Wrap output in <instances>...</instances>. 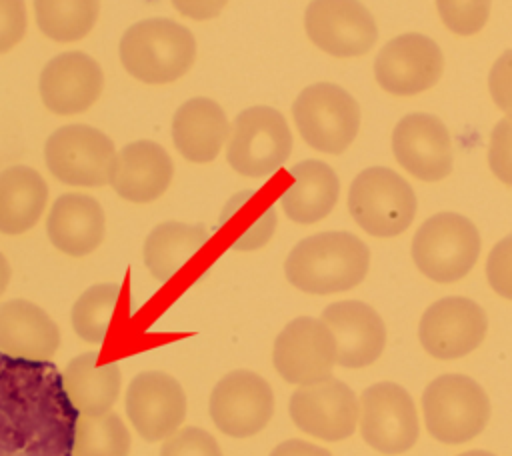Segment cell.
Wrapping results in <instances>:
<instances>
[{
	"instance_id": "21",
	"label": "cell",
	"mask_w": 512,
	"mask_h": 456,
	"mask_svg": "<svg viewBox=\"0 0 512 456\" xmlns=\"http://www.w3.org/2000/svg\"><path fill=\"white\" fill-rule=\"evenodd\" d=\"M172 176L174 164L164 146L152 140H136L116 154L108 184L120 198L146 204L168 190Z\"/></svg>"
},
{
	"instance_id": "11",
	"label": "cell",
	"mask_w": 512,
	"mask_h": 456,
	"mask_svg": "<svg viewBox=\"0 0 512 456\" xmlns=\"http://www.w3.org/2000/svg\"><path fill=\"white\" fill-rule=\"evenodd\" d=\"M210 418L232 438H248L264 430L274 412L270 384L252 370H232L222 376L210 394Z\"/></svg>"
},
{
	"instance_id": "20",
	"label": "cell",
	"mask_w": 512,
	"mask_h": 456,
	"mask_svg": "<svg viewBox=\"0 0 512 456\" xmlns=\"http://www.w3.org/2000/svg\"><path fill=\"white\" fill-rule=\"evenodd\" d=\"M324 324L336 340V364L364 368L374 364L386 344V326L380 314L366 302L340 300L322 310Z\"/></svg>"
},
{
	"instance_id": "9",
	"label": "cell",
	"mask_w": 512,
	"mask_h": 456,
	"mask_svg": "<svg viewBox=\"0 0 512 456\" xmlns=\"http://www.w3.org/2000/svg\"><path fill=\"white\" fill-rule=\"evenodd\" d=\"M114 160V142L88 124L60 126L44 142L48 172L68 186L96 188L108 184Z\"/></svg>"
},
{
	"instance_id": "37",
	"label": "cell",
	"mask_w": 512,
	"mask_h": 456,
	"mask_svg": "<svg viewBox=\"0 0 512 456\" xmlns=\"http://www.w3.org/2000/svg\"><path fill=\"white\" fill-rule=\"evenodd\" d=\"M28 24L24 0H0V54L12 50Z\"/></svg>"
},
{
	"instance_id": "36",
	"label": "cell",
	"mask_w": 512,
	"mask_h": 456,
	"mask_svg": "<svg viewBox=\"0 0 512 456\" xmlns=\"http://www.w3.org/2000/svg\"><path fill=\"white\" fill-rule=\"evenodd\" d=\"M486 278L496 294L512 300V232L490 250L486 260Z\"/></svg>"
},
{
	"instance_id": "15",
	"label": "cell",
	"mask_w": 512,
	"mask_h": 456,
	"mask_svg": "<svg viewBox=\"0 0 512 456\" xmlns=\"http://www.w3.org/2000/svg\"><path fill=\"white\" fill-rule=\"evenodd\" d=\"M124 404L130 424L146 442L166 440L186 418L182 384L160 370L136 374L128 384Z\"/></svg>"
},
{
	"instance_id": "41",
	"label": "cell",
	"mask_w": 512,
	"mask_h": 456,
	"mask_svg": "<svg viewBox=\"0 0 512 456\" xmlns=\"http://www.w3.org/2000/svg\"><path fill=\"white\" fill-rule=\"evenodd\" d=\"M10 276H12V270H10V264L6 260V256L0 252V296L4 294V290L8 288V282H10Z\"/></svg>"
},
{
	"instance_id": "24",
	"label": "cell",
	"mask_w": 512,
	"mask_h": 456,
	"mask_svg": "<svg viewBox=\"0 0 512 456\" xmlns=\"http://www.w3.org/2000/svg\"><path fill=\"white\" fill-rule=\"evenodd\" d=\"M230 134L222 106L210 98L196 96L186 100L172 118V142L190 162H212Z\"/></svg>"
},
{
	"instance_id": "19",
	"label": "cell",
	"mask_w": 512,
	"mask_h": 456,
	"mask_svg": "<svg viewBox=\"0 0 512 456\" xmlns=\"http://www.w3.org/2000/svg\"><path fill=\"white\" fill-rule=\"evenodd\" d=\"M102 84L100 64L78 50L62 52L48 60L38 78L44 106L60 116L86 112L98 100Z\"/></svg>"
},
{
	"instance_id": "12",
	"label": "cell",
	"mask_w": 512,
	"mask_h": 456,
	"mask_svg": "<svg viewBox=\"0 0 512 456\" xmlns=\"http://www.w3.org/2000/svg\"><path fill=\"white\" fill-rule=\"evenodd\" d=\"M488 330L480 304L464 296H444L432 302L418 324L422 348L438 360H456L476 350Z\"/></svg>"
},
{
	"instance_id": "7",
	"label": "cell",
	"mask_w": 512,
	"mask_h": 456,
	"mask_svg": "<svg viewBox=\"0 0 512 456\" xmlns=\"http://www.w3.org/2000/svg\"><path fill=\"white\" fill-rule=\"evenodd\" d=\"M292 116L302 140L324 154H342L360 128L356 98L332 82L306 86L292 104Z\"/></svg>"
},
{
	"instance_id": "38",
	"label": "cell",
	"mask_w": 512,
	"mask_h": 456,
	"mask_svg": "<svg viewBox=\"0 0 512 456\" xmlns=\"http://www.w3.org/2000/svg\"><path fill=\"white\" fill-rule=\"evenodd\" d=\"M488 90L494 104L512 116V50H504L488 76Z\"/></svg>"
},
{
	"instance_id": "23",
	"label": "cell",
	"mask_w": 512,
	"mask_h": 456,
	"mask_svg": "<svg viewBox=\"0 0 512 456\" xmlns=\"http://www.w3.org/2000/svg\"><path fill=\"white\" fill-rule=\"evenodd\" d=\"M60 346V328L38 304L14 298L0 304V352L50 360Z\"/></svg>"
},
{
	"instance_id": "25",
	"label": "cell",
	"mask_w": 512,
	"mask_h": 456,
	"mask_svg": "<svg viewBox=\"0 0 512 456\" xmlns=\"http://www.w3.org/2000/svg\"><path fill=\"white\" fill-rule=\"evenodd\" d=\"M292 182L280 194L284 214L298 224H314L336 206L340 180L332 166L322 160H302L288 170Z\"/></svg>"
},
{
	"instance_id": "2",
	"label": "cell",
	"mask_w": 512,
	"mask_h": 456,
	"mask_svg": "<svg viewBox=\"0 0 512 456\" xmlns=\"http://www.w3.org/2000/svg\"><path fill=\"white\" fill-rule=\"evenodd\" d=\"M370 264L368 246L352 232L330 230L302 238L284 262L292 286L308 294H334L358 286Z\"/></svg>"
},
{
	"instance_id": "6",
	"label": "cell",
	"mask_w": 512,
	"mask_h": 456,
	"mask_svg": "<svg viewBox=\"0 0 512 456\" xmlns=\"http://www.w3.org/2000/svg\"><path fill=\"white\" fill-rule=\"evenodd\" d=\"M480 254L478 228L462 214L438 212L424 220L412 238V260L418 270L442 284L464 278Z\"/></svg>"
},
{
	"instance_id": "31",
	"label": "cell",
	"mask_w": 512,
	"mask_h": 456,
	"mask_svg": "<svg viewBox=\"0 0 512 456\" xmlns=\"http://www.w3.org/2000/svg\"><path fill=\"white\" fill-rule=\"evenodd\" d=\"M100 0H34L36 24L56 42H76L96 24Z\"/></svg>"
},
{
	"instance_id": "40",
	"label": "cell",
	"mask_w": 512,
	"mask_h": 456,
	"mask_svg": "<svg viewBox=\"0 0 512 456\" xmlns=\"http://www.w3.org/2000/svg\"><path fill=\"white\" fill-rule=\"evenodd\" d=\"M270 456H332V454L322 446L292 438V440H284L278 446H274Z\"/></svg>"
},
{
	"instance_id": "13",
	"label": "cell",
	"mask_w": 512,
	"mask_h": 456,
	"mask_svg": "<svg viewBox=\"0 0 512 456\" xmlns=\"http://www.w3.org/2000/svg\"><path fill=\"white\" fill-rule=\"evenodd\" d=\"M360 432L368 446L382 454H402L420 434L412 396L396 382H376L362 392Z\"/></svg>"
},
{
	"instance_id": "16",
	"label": "cell",
	"mask_w": 512,
	"mask_h": 456,
	"mask_svg": "<svg viewBox=\"0 0 512 456\" xmlns=\"http://www.w3.org/2000/svg\"><path fill=\"white\" fill-rule=\"evenodd\" d=\"M440 46L418 32L388 40L374 60V76L380 88L396 96H412L432 88L442 74Z\"/></svg>"
},
{
	"instance_id": "32",
	"label": "cell",
	"mask_w": 512,
	"mask_h": 456,
	"mask_svg": "<svg viewBox=\"0 0 512 456\" xmlns=\"http://www.w3.org/2000/svg\"><path fill=\"white\" fill-rule=\"evenodd\" d=\"M132 438L116 412L80 416L74 438V456H128Z\"/></svg>"
},
{
	"instance_id": "3",
	"label": "cell",
	"mask_w": 512,
	"mask_h": 456,
	"mask_svg": "<svg viewBox=\"0 0 512 456\" xmlns=\"http://www.w3.org/2000/svg\"><path fill=\"white\" fill-rule=\"evenodd\" d=\"M124 70L144 84H168L184 76L196 58L194 34L170 18L132 24L118 46Z\"/></svg>"
},
{
	"instance_id": "34",
	"label": "cell",
	"mask_w": 512,
	"mask_h": 456,
	"mask_svg": "<svg viewBox=\"0 0 512 456\" xmlns=\"http://www.w3.org/2000/svg\"><path fill=\"white\" fill-rule=\"evenodd\" d=\"M160 456H222V450L210 432L188 426L164 440Z\"/></svg>"
},
{
	"instance_id": "18",
	"label": "cell",
	"mask_w": 512,
	"mask_h": 456,
	"mask_svg": "<svg viewBox=\"0 0 512 456\" xmlns=\"http://www.w3.org/2000/svg\"><path fill=\"white\" fill-rule=\"evenodd\" d=\"M398 164L424 182H438L452 172V140L444 122L426 112H412L392 130Z\"/></svg>"
},
{
	"instance_id": "29",
	"label": "cell",
	"mask_w": 512,
	"mask_h": 456,
	"mask_svg": "<svg viewBox=\"0 0 512 456\" xmlns=\"http://www.w3.org/2000/svg\"><path fill=\"white\" fill-rule=\"evenodd\" d=\"M218 228L226 234L232 250H258L276 230V208L264 202L258 190H240L224 204Z\"/></svg>"
},
{
	"instance_id": "39",
	"label": "cell",
	"mask_w": 512,
	"mask_h": 456,
	"mask_svg": "<svg viewBox=\"0 0 512 456\" xmlns=\"http://www.w3.org/2000/svg\"><path fill=\"white\" fill-rule=\"evenodd\" d=\"M228 0H172V6L192 20H210L222 12Z\"/></svg>"
},
{
	"instance_id": "5",
	"label": "cell",
	"mask_w": 512,
	"mask_h": 456,
	"mask_svg": "<svg viewBox=\"0 0 512 456\" xmlns=\"http://www.w3.org/2000/svg\"><path fill=\"white\" fill-rule=\"evenodd\" d=\"M412 186L392 168H364L350 184L348 210L354 222L376 238L402 234L416 216Z\"/></svg>"
},
{
	"instance_id": "17",
	"label": "cell",
	"mask_w": 512,
	"mask_h": 456,
	"mask_svg": "<svg viewBox=\"0 0 512 456\" xmlns=\"http://www.w3.org/2000/svg\"><path fill=\"white\" fill-rule=\"evenodd\" d=\"M288 410L302 432L328 442L352 436L360 412L354 390L332 376L292 392Z\"/></svg>"
},
{
	"instance_id": "14",
	"label": "cell",
	"mask_w": 512,
	"mask_h": 456,
	"mask_svg": "<svg viewBox=\"0 0 512 456\" xmlns=\"http://www.w3.org/2000/svg\"><path fill=\"white\" fill-rule=\"evenodd\" d=\"M304 28L314 46L336 58L366 54L378 38L376 20L360 0H310Z\"/></svg>"
},
{
	"instance_id": "27",
	"label": "cell",
	"mask_w": 512,
	"mask_h": 456,
	"mask_svg": "<svg viewBox=\"0 0 512 456\" xmlns=\"http://www.w3.org/2000/svg\"><path fill=\"white\" fill-rule=\"evenodd\" d=\"M210 232L204 224L162 222L144 240L142 258L148 272L162 284L178 276L208 244Z\"/></svg>"
},
{
	"instance_id": "35",
	"label": "cell",
	"mask_w": 512,
	"mask_h": 456,
	"mask_svg": "<svg viewBox=\"0 0 512 456\" xmlns=\"http://www.w3.org/2000/svg\"><path fill=\"white\" fill-rule=\"evenodd\" d=\"M488 166L500 182L512 186V116L498 120L490 132Z\"/></svg>"
},
{
	"instance_id": "1",
	"label": "cell",
	"mask_w": 512,
	"mask_h": 456,
	"mask_svg": "<svg viewBox=\"0 0 512 456\" xmlns=\"http://www.w3.org/2000/svg\"><path fill=\"white\" fill-rule=\"evenodd\" d=\"M78 420L54 362L0 352V456H74Z\"/></svg>"
},
{
	"instance_id": "22",
	"label": "cell",
	"mask_w": 512,
	"mask_h": 456,
	"mask_svg": "<svg viewBox=\"0 0 512 456\" xmlns=\"http://www.w3.org/2000/svg\"><path fill=\"white\" fill-rule=\"evenodd\" d=\"M106 230V218L100 202L88 194H60L46 218V234L54 248L68 256H86L94 252Z\"/></svg>"
},
{
	"instance_id": "42",
	"label": "cell",
	"mask_w": 512,
	"mask_h": 456,
	"mask_svg": "<svg viewBox=\"0 0 512 456\" xmlns=\"http://www.w3.org/2000/svg\"><path fill=\"white\" fill-rule=\"evenodd\" d=\"M458 456H496V454H492L488 450H468V452H462Z\"/></svg>"
},
{
	"instance_id": "8",
	"label": "cell",
	"mask_w": 512,
	"mask_h": 456,
	"mask_svg": "<svg viewBox=\"0 0 512 456\" xmlns=\"http://www.w3.org/2000/svg\"><path fill=\"white\" fill-rule=\"evenodd\" d=\"M290 152L292 132L282 112L250 106L234 118L226 160L238 174L266 178L288 160Z\"/></svg>"
},
{
	"instance_id": "10",
	"label": "cell",
	"mask_w": 512,
	"mask_h": 456,
	"mask_svg": "<svg viewBox=\"0 0 512 456\" xmlns=\"http://www.w3.org/2000/svg\"><path fill=\"white\" fill-rule=\"evenodd\" d=\"M276 372L290 384H316L332 376L336 364V340L322 318L298 316L290 320L274 340Z\"/></svg>"
},
{
	"instance_id": "28",
	"label": "cell",
	"mask_w": 512,
	"mask_h": 456,
	"mask_svg": "<svg viewBox=\"0 0 512 456\" xmlns=\"http://www.w3.org/2000/svg\"><path fill=\"white\" fill-rule=\"evenodd\" d=\"M48 204V184L40 172L16 164L0 172V232L24 234L36 226Z\"/></svg>"
},
{
	"instance_id": "30",
	"label": "cell",
	"mask_w": 512,
	"mask_h": 456,
	"mask_svg": "<svg viewBox=\"0 0 512 456\" xmlns=\"http://www.w3.org/2000/svg\"><path fill=\"white\" fill-rule=\"evenodd\" d=\"M122 288L112 282H102L86 288L74 302L70 320L78 338L90 344H102L118 316Z\"/></svg>"
},
{
	"instance_id": "4",
	"label": "cell",
	"mask_w": 512,
	"mask_h": 456,
	"mask_svg": "<svg viewBox=\"0 0 512 456\" xmlns=\"http://www.w3.org/2000/svg\"><path fill=\"white\" fill-rule=\"evenodd\" d=\"M424 424L444 444H464L488 424L490 400L484 388L464 374H442L422 392Z\"/></svg>"
},
{
	"instance_id": "33",
	"label": "cell",
	"mask_w": 512,
	"mask_h": 456,
	"mask_svg": "<svg viewBox=\"0 0 512 456\" xmlns=\"http://www.w3.org/2000/svg\"><path fill=\"white\" fill-rule=\"evenodd\" d=\"M438 14L448 30L460 36L476 34L490 14V0H436Z\"/></svg>"
},
{
	"instance_id": "26",
	"label": "cell",
	"mask_w": 512,
	"mask_h": 456,
	"mask_svg": "<svg viewBox=\"0 0 512 456\" xmlns=\"http://www.w3.org/2000/svg\"><path fill=\"white\" fill-rule=\"evenodd\" d=\"M64 388L80 416H100L112 410L120 396L122 374L116 360L102 362L98 352L74 356L64 372Z\"/></svg>"
}]
</instances>
